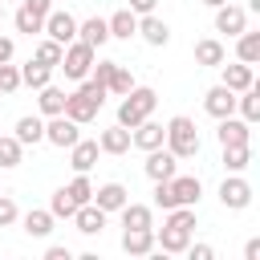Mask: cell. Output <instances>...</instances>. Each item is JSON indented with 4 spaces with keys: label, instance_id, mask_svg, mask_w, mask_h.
<instances>
[{
    "label": "cell",
    "instance_id": "cell-35",
    "mask_svg": "<svg viewBox=\"0 0 260 260\" xmlns=\"http://www.w3.org/2000/svg\"><path fill=\"white\" fill-rule=\"evenodd\" d=\"M49 211H53V219H73L77 203H73V195L61 187V191H53V203H49Z\"/></svg>",
    "mask_w": 260,
    "mask_h": 260
},
{
    "label": "cell",
    "instance_id": "cell-36",
    "mask_svg": "<svg viewBox=\"0 0 260 260\" xmlns=\"http://www.w3.org/2000/svg\"><path fill=\"white\" fill-rule=\"evenodd\" d=\"M16 32H28V37H32V32H45V16H37L32 8L20 4V12H16Z\"/></svg>",
    "mask_w": 260,
    "mask_h": 260
},
{
    "label": "cell",
    "instance_id": "cell-29",
    "mask_svg": "<svg viewBox=\"0 0 260 260\" xmlns=\"http://www.w3.org/2000/svg\"><path fill=\"white\" fill-rule=\"evenodd\" d=\"M236 57L244 61V65H256L260 61V32H240V41H236Z\"/></svg>",
    "mask_w": 260,
    "mask_h": 260
},
{
    "label": "cell",
    "instance_id": "cell-44",
    "mask_svg": "<svg viewBox=\"0 0 260 260\" xmlns=\"http://www.w3.org/2000/svg\"><path fill=\"white\" fill-rule=\"evenodd\" d=\"M24 8H32L37 16H49L53 12V0H24Z\"/></svg>",
    "mask_w": 260,
    "mask_h": 260
},
{
    "label": "cell",
    "instance_id": "cell-4",
    "mask_svg": "<svg viewBox=\"0 0 260 260\" xmlns=\"http://www.w3.org/2000/svg\"><path fill=\"white\" fill-rule=\"evenodd\" d=\"M167 191H171V207H195L199 203V195H203V183L195 179V175H171L167 179Z\"/></svg>",
    "mask_w": 260,
    "mask_h": 260
},
{
    "label": "cell",
    "instance_id": "cell-42",
    "mask_svg": "<svg viewBox=\"0 0 260 260\" xmlns=\"http://www.w3.org/2000/svg\"><path fill=\"white\" fill-rule=\"evenodd\" d=\"M154 203H158L162 211H171V191H167V179H162V183H154Z\"/></svg>",
    "mask_w": 260,
    "mask_h": 260
},
{
    "label": "cell",
    "instance_id": "cell-23",
    "mask_svg": "<svg viewBox=\"0 0 260 260\" xmlns=\"http://www.w3.org/2000/svg\"><path fill=\"white\" fill-rule=\"evenodd\" d=\"M16 142H20V146H37V142H45V122H41L37 114H24V118L16 122Z\"/></svg>",
    "mask_w": 260,
    "mask_h": 260
},
{
    "label": "cell",
    "instance_id": "cell-49",
    "mask_svg": "<svg viewBox=\"0 0 260 260\" xmlns=\"http://www.w3.org/2000/svg\"><path fill=\"white\" fill-rule=\"evenodd\" d=\"M203 4H207V8H219V4H228V0H203Z\"/></svg>",
    "mask_w": 260,
    "mask_h": 260
},
{
    "label": "cell",
    "instance_id": "cell-3",
    "mask_svg": "<svg viewBox=\"0 0 260 260\" xmlns=\"http://www.w3.org/2000/svg\"><path fill=\"white\" fill-rule=\"evenodd\" d=\"M93 53H98V49H89L85 41H69L57 69H65L69 81H81V77H89V69H93Z\"/></svg>",
    "mask_w": 260,
    "mask_h": 260
},
{
    "label": "cell",
    "instance_id": "cell-21",
    "mask_svg": "<svg viewBox=\"0 0 260 260\" xmlns=\"http://www.w3.org/2000/svg\"><path fill=\"white\" fill-rule=\"evenodd\" d=\"M69 162H73V171H77V175H85V171L98 162V142H89V138H77V142L69 146Z\"/></svg>",
    "mask_w": 260,
    "mask_h": 260
},
{
    "label": "cell",
    "instance_id": "cell-7",
    "mask_svg": "<svg viewBox=\"0 0 260 260\" xmlns=\"http://www.w3.org/2000/svg\"><path fill=\"white\" fill-rule=\"evenodd\" d=\"M219 203L232 207V211H244V207L252 203V187H248V179H240V175L223 179V183H219Z\"/></svg>",
    "mask_w": 260,
    "mask_h": 260
},
{
    "label": "cell",
    "instance_id": "cell-1",
    "mask_svg": "<svg viewBox=\"0 0 260 260\" xmlns=\"http://www.w3.org/2000/svg\"><path fill=\"white\" fill-rule=\"evenodd\" d=\"M154 106H158V93H154V89H146V85H134L130 93H122V106H118V126L134 130L142 118H150V114H154Z\"/></svg>",
    "mask_w": 260,
    "mask_h": 260
},
{
    "label": "cell",
    "instance_id": "cell-40",
    "mask_svg": "<svg viewBox=\"0 0 260 260\" xmlns=\"http://www.w3.org/2000/svg\"><path fill=\"white\" fill-rule=\"evenodd\" d=\"M20 219V211H16V203L8 199V195H0V228H8V223H16Z\"/></svg>",
    "mask_w": 260,
    "mask_h": 260
},
{
    "label": "cell",
    "instance_id": "cell-12",
    "mask_svg": "<svg viewBox=\"0 0 260 260\" xmlns=\"http://www.w3.org/2000/svg\"><path fill=\"white\" fill-rule=\"evenodd\" d=\"M162 138H167V126H158L150 118H142L130 130V146H138V150H154V146H162Z\"/></svg>",
    "mask_w": 260,
    "mask_h": 260
},
{
    "label": "cell",
    "instance_id": "cell-8",
    "mask_svg": "<svg viewBox=\"0 0 260 260\" xmlns=\"http://www.w3.org/2000/svg\"><path fill=\"white\" fill-rule=\"evenodd\" d=\"M98 110H102V106H98L93 98H85L81 89H73V93H65V110H61V114H65V118H73L77 126H85V122H93V118H98Z\"/></svg>",
    "mask_w": 260,
    "mask_h": 260
},
{
    "label": "cell",
    "instance_id": "cell-47",
    "mask_svg": "<svg viewBox=\"0 0 260 260\" xmlns=\"http://www.w3.org/2000/svg\"><path fill=\"white\" fill-rule=\"evenodd\" d=\"M12 53H16V45L8 37H0V61H12Z\"/></svg>",
    "mask_w": 260,
    "mask_h": 260
},
{
    "label": "cell",
    "instance_id": "cell-18",
    "mask_svg": "<svg viewBox=\"0 0 260 260\" xmlns=\"http://www.w3.org/2000/svg\"><path fill=\"white\" fill-rule=\"evenodd\" d=\"M122 248H126L130 256L154 252V228H126V232H122Z\"/></svg>",
    "mask_w": 260,
    "mask_h": 260
},
{
    "label": "cell",
    "instance_id": "cell-6",
    "mask_svg": "<svg viewBox=\"0 0 260 260\" xmlns=\"http://www.w3.org/2000/svg\"><path fill=\"white\" fill-rule=\"evenodd\" d=\"M45 37H53L57 45H69V41H77V20H73L65 8H53V12L45 16Z\"/></svg>",
    "mask_w": 260,
    "mask_h": 260
},
{
    "label": "cell",
    "instance_id": "cell-17",
    "mask_svg": "<svg viewBox=\"0 0 260 260\" xmlns=\"http://www.w3.org/2000/svg\"><path fill=\"white\" fill-rule=\"evenodd\" d=\"M187 244H191V232H187V228H171V223H162V232L154 236V248H162V252H171V256L187 252Z\"/></svg>",
    "mask_w": 260,
    "mask_h": 260
},
{
    "label": "cell",
    "instance_id": "cell-19",
    "mask_svg": "<svg viewBox=\"0 0 260 260\" xmlns=\"http://www.w3.org/2000/svg\"><path fill=\"white\" fill-rule=\"evenodd\" d=\"M77 41H85L89 49H102V45L110 41V24H106L102 16H89V20L77 24Z\"/></svg>",
    "mask_w": 260,
    "mask_h": 260
},
{
    "label": "cell",
    "instance_id": "cell-25",
    "mask_svg": "<svg viewBox=\"0 0 260 260\" xmlns=\"http://www.w3.org/2000/svg\"><path fill=\"white\" fill-rule=\"evenodd\" d=\"M106 24H110V37H122V41H130V37L138 32V16H134L130 8H118Z\"/></svg>",
    "mask_w": 260,
    "mask_h": 260
},
{
    "label": "cell",
    "instance_id": "cell-2",
    "mask_svg": "<svg viewBox=\"0 0 260 260\" xmlns=\"http://www.w3.org/2000/svg\"><path fill=\"white\" fill-rule=\"evenodd\" d=\"M162 142H167V150L175 158H195L199 154V130H195V122L187 114H179V118L167 122V138Z\"/></svg>",
    "mask_w": 260,
    "mask_h": 260
},
{
    "label": "cell",
    "instance_id": "cell-31",
    "mask_svg": "<svg viewBox=\"0 0 260 260\" xmlns=\"http://www.w3.org/2000/svg\"><path fill=\"white\" fill-rule=\"evenodd\" d=\"M24 232L37 236V240H45V236L53 232V211H28V215H24Z\"/></svg>",
    "mask_w": 260,
    "mask_h": 260
},
{
    "label": "cell",
    "instance_id": "cell-43",
    "mask_svg": "<svg viewBox=\"0 0 260 260\" xmlns=\"http://www.w3.org/2000/svg\"><path fill=\"white\" fill-rule=\"evenodd\" d=\"M187 252H191V260H211V256H215L211 244H187Z\"/></svg>",
    "mask_w": 260,
    "mask_h": 260
},
{
    "label": "cell",
    "instance_id": "cell-14",
    "mask_svg": "<svg viewBox=\"0 0 260 260\" xmlns=\"http://www.w3.org/2000/svg\"><path fill=\"white\" fill-rule=\"evenodd\" d=\"M73 223H77V232H81V236H98V232L106 228V211L89 199V203H81V207L73 211Z\"/></svg>",
    "mask_w": 260,
    "mask_h": 260
},
{
    "label": "cell",
    "instance_id": "cell-48",
    "mask_svg": "<svg viewBox=\"0 0 260 260\" xmlns=\"http://www.w3.org/2000/svg\"><path fill=\"white\" fill-rule=\"evenodd\" d=\"M45 260H69V248H57V244H53V248L45 252Z\"/></svg>",
    "mask_w": 260,
    "mask_h": 260
},
{
    "label": "cell",
    "instance_id": "cell-15",
    "mask_svg": "<svg viewBox=\"0 0 260 260\" xmlns=\"http://www.w3.org/2000/svg\"><path fill=\"white\" fill-rule=\"evenodd\" d=\"M138 37L146 41V45H167L171 41V28H167V20H158L154 12H146V16H138Z\"/></svg>",
    "mask_w": 260,
    "mask_h": 260
},
{
    "label": "cell",
    "instance_id": "cell-37",
    "mask_svg": "<svg viewBox=\"0 0 260 260\" xmlns=\"http://www.w3.org/2000/svg\"><path fill=\"white\" fill-rule=\"evenodd\" d=\"M20 150H24V146L16 142V134H12V138L0 134V167H20Z\"/></svg>",
    "mask_w": 260,
    "mask_h": 260
},
{
    "label": "cell",
    "instance_id": "cell-9",
    "mask_svg": "<svg viewBox=\"0 0 260 260\" xmlns=\"http://www.w3.org/2000/svg\"><path fill=\"white\" fill-rule=\"evenodd\" d=\"M248 28V12L240 4H219L215 8V32H228V37H240Z\"/></svg>",
    "mask_w": 260,
    "mask_h": 260
},
{
    "label": "cell",
    "instance_id": "cell-30",
    "mask_svg": "<svg viewBox=\"0 0 260 260\" xmlns=\"http://www.w3.org/2000/svg\"><path fill=\"white\" fill-rule=\"evenodd\" d=\"M122 228H150V207L146 203H122Z\"/></svg>",
    "mask_w": 260,
    "mask_h": 260
},
{
    "label": "cell",
    "instance_id": "cell-22",
    "mask_svg": "<svg viewBox=\"0 0 260 260\" xmlns=\"http://www.w3.org/2000/svg\"><path fill=\"white\" fill-rule=\"evenodd\" d=\"M195 61H199V65H207V69H219V65L228 61V49H223L215 37H207V41H199V45H195Z\"/></svg>",
    "mask_w": 260,
    "mask_h": 260
},
{
    "label": "cell",
    "instance_id": "cell-41",
    "mask_svg": "<svg viewBox=\"0 0 260 260\" xmlns=\"http://www.w3.org/2000/svg\"><path fill=\"white\" fill-rule=\"evenodd\" d=\"M114 65H118V61H98V65L89 69V77H93L98 85H106V81H110V73H114Z\"/></svg>",
    "mask_w": 260,
    "mask_h": 260
},
{
    "label": "cell",
    "instance_id": "cell-11",
    "mask_svg": "<svg viewBox=\"0 0 260 260\" xmlns=\"http://www.w3.org/2000/svg\"><path fill=\"white\" fill-rule=\"evenodd\" d=\"M203 110H207L211 118H228V114H236V93H232L228 85H211V89L203 93Z\"/></svg>",
    "mask_w": 260,
    "mask_h": 260
},
{
    "label": "cell",
    "instance_id": "cell-16",
    "mask_svg": "<svg viewBox=\"0 0 260 260\" xmlns=\"http://www.w3.org/2000/svg\"><path fill=\"white\" fill-rule=\"evenodd\" d=\"M126 199H130V191H126L122 183H102V187L93 191V203H98L106 215H110V211H122V203H126Z\"/></svg>",
    "mask_w": 260,
    "mask_h": 260
},
{
    "label": "cell",
    "instance_id": "cell-45",
    "mask_svg": "<svg viewBox=\"0 0 260 260\" xmlns=\"http://www.w3.org/2000/svg\"><path fill=\"white\" fill-rule=\"evenodd\" d=\"M154 4L158 0H130V12L134 16H146V12H154Z\"/></svg>",
    "mask_w": 260,
    "mask_h": 260
},
{
    "label": "cell",
    "instance_id": "cell-26",
    "mask_svg": "<svg viewBox=\"0 0 260 260\" xmlns=\"http://www.w3.org/2000/svg\"><path fill=\"white\" fill-rule=\"evenodd\" d=\"M236 110H240V118H244L248 126L260 122V93H256V85H248V89L236 93Z\"/></svg>",
    "mask_w": 260,
    "mask_h": 260
},
{
    "label": "cell",
    "instance_id": "cell-39",
    "mask_svg": "<svg viewBox=\"0 0 260 260\" xmlns=\"http://www.w3.org/2000/svg\"><path fill=\"white\" fill-rule=\"evenodd\" d=\"M16 89H20V69L0 61V93H16Z\"/></svg>",
    "mask_w": 260,
    "mask_h": 260
},
{
    "label": "cell",
    "instance_id": "cell-38",
    "mask_svg": "<svg viewBox=\"0 0 260 260\" xmlns=\"http://www.w3.org/2000/svg\"><path fill=\"white\" fill-rule=\"evenodd\" d=\"M65 191H69V195H73V203H77V207H81V203H89V199H93V183H89V179H85V175H77V179H73V183H69V187H65Z\"/></svg>",
    "mask_w": 260,
    "mask_h": 260
},
{
    "label": "cell",
    "instance_id": "cell-5",
    "mask_svg": "<svg viewBox=\"0 0 260 260\" xmlns=\"http://www.w3.org/2000/svg\"><path fill=\"white\" fill-rule=\"evenodd\" d=\"M77 138H81V134H77V122H73V118H65V114H53V118L45 122V142H53V146L69 150Z\"/></svg>",
    "mask_w": 260,
    "mask_h": 260
},
{
    "label": "cell",
    "instance_id": "cell-46",
    "mask_svg": "<svg viewBox=\"0 0 260 260\" xmlns=\"http://www.w3.org/2000/svg\"><path fill=\"white\" fill-rule=\"evenodd\" d=\"M244 260H260V240H248L244 244Z\"/></svg>",
    "mask_w": 260,
    "mask_h": 260
},
{
    "label": "cell",
    "instance_id": "cell-33",
    "mask_svg": "<svg viewBox=\"0 0 260 260\" xmlns=\"http://www.w3.org/2000/svg\"><path fill=\"white\" fill-rule=\"evenodd\" d=\"M134 89V73L126 69V65H114V73H110V81H106V93H130Z\"/></svg>",
    "mask_w": 260,
    "mask_h": 260
},
{
    "label": "cell",
    "instance_id": "cell-34",
    "mask_svg": "<svg viewBox=\"0 0 260 260\" xmlns=\"http://www.w3.org/2000/svg\"><path fill=\"white\" fill-rule=\"evenodd\" d=\"M248 162H252V150H248V142H244V146H223V167H228L232 175H240Z\"/></svg>",
    "mask_w": 260,
    "mask_h": 260
},
{
    "label": "cell",
    "instance_id": "cell-28",
    "mask_svg": "<svg viewBox=\"0 0 260 260\" xmlns=\"http://www.w3.org/2000/svg\"><path fill=\"white\" fill-rule=\"evenodd\" d=\"M37 93H41V98H37V106H41V114H45V118H53V114H61V110H65V89H57V85H41Z\"/></svg>",
    "mask_w": 260,
    "mask_h": 260
},
{
    "label": "cell",
    "instance_id": "cell-13",
    "mask_svg": "<svg viewBox=\"0 0 260 260\" xmlns=\"http://www.w3.org/2000/svg\"><path fill=\"white\" fill-rule=\"evenodd\" d=\"M215 138H219V146H244L248 138H252V130H248V122L244 118H219V130H215Z\"/></svg>",
    "mask_w": 260,
    "mask_h": 260
},
{
    "label": "cell",
    "instance_id": "cell-24",
    "mask_svg": "<svg viewBox=\"0 0 260 260\" xmlns=\"http://www.w3.org/2000/svg\"><path fill=\"white\" fill-rule=\"evenodd\" d=\"M98 150H106V154H126V150H130V130H126V126H110V130H102Z\"/></svg>",
    "mask_w": 260,
    "mask_h": 260
},
{
    "label": "cell",
    "instance_id": "cell-50",
    "mask_svg": "<svg viewBox=\"0 0 260 260\" xmlns=\"http://www.w3.org/2000/svg\"><path fill=\"white\" fill-rule=\"evenodd\" d=\"M0 20H4V0H0Z\"/></svg>",
    "mask_w": 260,
    "mask_h": 260
},
{
    "label": "cell",
    "instance_id": "cell-32",
    "mask_svg": "<svg viewBox=\"0 0 260 260\" xmlns=\"http://www.w3.org/2000/svg\"><path fill=\"white\" fill-rule=\"evenodd\" d=\"M61 53H65V45H57L53 37H45V41L37 45V53H32V57H37L41 65H49V69H57V65H61Z\"/></svg>",
    "mask_w": 260,
    "mask_h": 260
},
{
    "label": "cell",
    "instance_id": "cell-10",
    "mask_svg": "<svg viewBox=\"0 0 260 260\" xmlns=\"http://www.w3.org/2000/svg\"><path fill=\"white\" fill-rule=\"evenodd\" d=\"M146 175L154 179V183H162V179H171L175 171H179V158L171 154V150H162V146H154V150H146Z\"/></svg>",
    "mask_w": 260,
    "mask_h": 260
},
{
    "label": "cell",
    "instance_id": "cell-20",
    "mask_svg": "<svg viewBox=\"0 0 260 260\" xmlns=\"http://www.w3.org/2000/svg\"><path fill=\"white\" fill-rule=\"evenodd\" d=\"M219 73H223V81H219V85H228L232 93H240V89L256 85V77H252V65H244V61H236V65H219Z\"/></svg>",
    "mask_w": 260,
    "mask_h": 260
},
{
    "label": "cell",
    "instance_id": "cell-27",
    "mask_svg": "<svg viewBox=\"0 0 260 260\" xmlns=\"http://www.w3.org/2000/svg\"><path fill=\"white\" fill-rule=\"evenodd\" d=\"M49 77H53V69H49V65H41L37 57H32L28 65H20V85H28V89H41V85H49Z\"/></svg>",
    "mask_w": 260,
    "mask_h": 260
}]
</instances>
